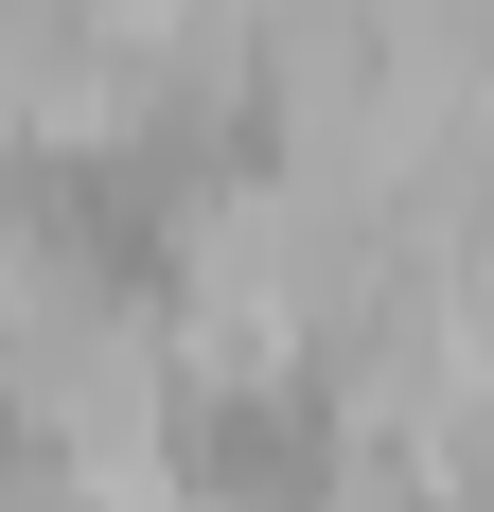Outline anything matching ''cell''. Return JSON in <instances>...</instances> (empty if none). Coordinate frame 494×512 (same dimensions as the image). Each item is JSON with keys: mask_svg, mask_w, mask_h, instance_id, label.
Returning a JSON list of instances; mask_svg holds the SVG:
<instances>
[{"mask_svg": "<svg viewBox=\"0 0 494 512\" xmlns=\"http://www.w3.org/2000/svg\"><path fill=\"white\" fill-rule=\"evenodd\" d=\"M318 460H336V442H318V389H230V407H195V477L230 512H300Z\"/></svg>", "mask_w": 494, "mask_h": 512, "instance_id": "cell-1", "label": "cell"}]
</instances>
